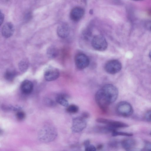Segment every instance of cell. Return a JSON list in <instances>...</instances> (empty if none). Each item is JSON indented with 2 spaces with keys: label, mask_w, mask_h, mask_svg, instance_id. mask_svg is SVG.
Wrapping results in <instances>:
<instances>
[{
  "label": "cell",
  "mask_w": 151,
  "mask_h": 151,
  "mask_svg": "<svg viewBox=\"0 0 151 151\" xmlns=\"http://www.w3.org/2000/svg\"><path fill=\"white\" fill-rule=\"evenodd\" d=\"M75 62L77 68L79 69H83L89 64L90 60L88 57L83 53L77 54L75 57Z\"/></svg>",
  "instance_id": "cell-7"
},
{
  "label": "cell",
  "mask_w": 151,
  "mask_h": 151,
  "mask_svg": "<svg viewBox=\"0 0 151 151\" xmlns=\"http://www.w3.org/2000/svg\"><path fill=\"white\" fill-rule=\"evenodd\" d=\"M86 125L87 123L85 119L81 116L76 117L73 119L71 129L73 132H80L86 128Z\"/></svg>",
  "instance_id": "cell-6"
},
{
  "label": "cell",
  "mask_w": 151,
  "mask_h": 151,
  "mask_svg": "<svg viewBox=\"0 0 151 151\" xmlns=\"http://www.w3.org/2000/svg\"><path fill=\"white\" fill-rule=\"evenodd\" d=\"M29 65V62L26 59H24L21 60L18 64V68L22 72H25L27 69Z\"/></svg>",
  "instance_id": "cell-17"
},
{
  "label": "cell",
  "mask_w": 151,
  "mask_h": 151,
  "mask_svg": "<svg viewBox=\"0 0 151 151\" xmlns=\"http://www.w3.org/2000/svg\"><path fill=\"white\" fill-rule=\"evenodd\" d=\"M145 117L147 121L151 122V110L148 111L146 113Z\"/></svg>",
  "instance_id": "cell-25"
},
{
  "label": "cell",
  "mask_w": 151,
  "mask_h": 151,
  "mask_svg": "<svg viewBox=\"0 0 151 151\" xmlns=\"http://www.w3.org/2000/svg\"><path fill=\"white\" fill-rule=\"evenodd\" d=\"M149 56L150 58V59L151 60V50H150V52L149 53Z\"/></svg>",
  "instance_id": "cell-30"
},
{
  "label": "cell",
  "mask_w": 151,
  "mask_h": 151,
  "mask_svg": "<svg viewBox=\"0 0 151 151\" xmlns=\"http://www.w3.org/2000/svg\"><path fill=\"white\" fill-rule=\"evenodd\" d=\"M90 116V114L89 113L87 112H83L81 115V117L85 119L88 118Z\"/></svg>",
  "instance_id": "cell-26"
},
{
  "label": "cell",
  "mask_w": 151,
  "mask_h": 151,
  "mask_svg": "<svg viewBox=\"0 0 151 151\" xmlns=\"http://www.w3.org/2000/svg\"><path fill=\"white\" fill-rule=\"evenodd\" d=\"M85 147V151H96V148L93 145L90 144Z\"/></svg>",
  "instance_id": "cell-23"
},
{
  "label": "cell",
  "mask_w": 151,
  "mask_h": 151,
  "mask_svg": "<svg viewBox=\"0 0 151 151\" xmlns=\"http://www.w3.org/2000/svg\"><path fill=\"white\" fill-rule=\"evenodd\" d=\"M112 135L113 136H116L119 135L131 136L132 135V134L128 133L118 132L115 130L112 133Z\"/></svg>",
  "instance_id": "cell-21"
},
{
  "label": "cell",
  "mask_w": 151,
  "mask_h": 151,
  "mask_svg": "<svg viewBox=\"0 0 151 151\" xmlns=\"http://www.w3.org/2000/svg\"><path fill=\"white\" fill-rule=\"evenodd\" d=\"M91 45L95 50L99 51L105 50L107 47V43L104 37L101 35L95 36L91 41Z\"/></svg>",
  "instance_id": "cell-4"
},
{
  "label": "cell",
  "mask_w": 151,
  "mask_h": 151,
  "mask_svg": "<svg viewBox=\"0 0 151 151\" xmlns=\"http://www.w3.org/2000/svg\"><path fill=\"white\" fill-rule=\"evenodd\" d=\"M59 75V72L57 68L50 66L45 70L44 73V78L47 81H52L57 79Z\"/></svg>",
  "instance_id": "cell-9"
},
{
  "label": "cell",
  "mask_w": 151,
  "mask_h": 151,
  "mask_svg": "<svg viewBox=\"0 0 151 151\" xmlns=\"http://www.w3.org/2000/svg\"><path fill=\"white\" fill-rule=\"evenodd\" d=\"M33 88L32 83L28 80L23 81L21 86V89L24 94H29L31 93Z\"/></svg>",
  "instance_id": "cell-15"
},
{
  "label": "cell",
  "mask_w": 151,
  "mask_h": 151,
  "mask_svg": "<svg viewBox=\"0 0 151 151\" xmlns=\"http://www.w3.org/2000/svg\"><path fill=\"white\" fill-rule=\"evenodd\" d=\"M90 144V141L88 140H86L84 142V146L88 145V144Z\"/></svg>",
  "instance_id": "cell-29"
},
{
  "label": "cell",
  "mask_w": 151,
  "mask_h": 151,
  "mask_svg": "<svg viewBox=\"0 0 151 151\" xmlns=\"http://www.w3.org/2000/svg\"><path fill=\"white\" fill-rule=\"evenodd\" d=\"M16 75V72L14 70L12 69L7 70L4 74V78L8 81H12Z\"/></svg>",
  "instance_id": "cell-19"
},
{
  "label": "cell",
  "mask_w": 151,
  "mask_h": 151,
  "mask_svg": "<svg viewBox=\"0 0 151 151\" xmlns=\"http://www.w3.org/2000/svg\"><path fill=\"white\" fill-rule=\"evenodd\" d=\"M94 131L97 133L102 134H107L112 133L116 130V129L109 126H95L93 129Z\"/></svg>",
  "instance_id": "cell-14"
},
{
  "label": "cell",
  "mask_w": 151,
  "mask_h": 151,
  "mask_svg": "<svg viewBox=\"0 0 151 151\" xmlns=\"http://www.w3.org/2000/svg\"><path fill=\"white\" fill-rule=\"evenodd\" d=\"M17 119L19 120L23 119L25 117V114L24 112L22 111L17 112L16 115Z\"/></svg>",
  "instance_id": "cell-22"
},
{
  "label": "cell",
  "mask_w": 151,
  "mask_h": 151,
  "mask_svg": "<svg viewBox=\"0 0 151 151\" xmlns=\"http://www.w3.org/2000/svg\"><path fill=\"white\" fill-rule=\"evenodd\" d=\"M58 53L57 48L54 46H51L48 48L46 51V54L50 58H54L56 57Z\"/></svg>",
  "instance_id": "cell-16"
},
{
  "label": "cell",
  "mask_w": 151,
  "mask_h": 151,
  "mask_svg": "<svg viewBox=\"0 0 151 151\" xmlns=\"http://www.w3.org/2000/svg\"><path fill=\"white\" fill-rule=\"evenodd\" d=\"M104 146L102 144H99L96 147V149L99 150H101L103 148Z\"/></svg>",
  "instance_id": "cell-28"
},
{
  "label": "cell",
  "mask_w": 151,
  "mask_h": 151,
  "mask_svg": "<svg viewBox=\"0 0 151 151\" xmlns=\"http://www.w3.org/2000/svg\"><path fill=\"white\" fill-rule=\"evenodd\" d=\"M116 110L119 115L124 117L130 116L133 112V109L131 105L126 101L119 102L117 104Z\"/></svg>",
  "instance_id": "cell-3"
},
{
  "label": "cell",
  "mask_w": 151,
  "mask_h": 151,
  "mask_svg": "<svg viewBox=\"0 0 151 151\" xmlns=\"http://www.w3.org/2000/svg\"><path fill=\"white\" fill-rule=\"evenodd\" d=\"M4 14L1 12H0V24H1L3 22V21L4 19Z\"/></svg>",
  "instance_id": "cell-27"
},
{
  "label": "cell",
  "mask_w": 151,
  "mask_h": 151,
  "mask_svg": "<svg viewBox=\"0 0 151 151\" xmlns=\"http://www.w3.org/2000/svg\"><path fill=\"white\" fill-rule=\"evenodd\" d=\"M117 88L111 84L104 86L96 93L95 99L99 107L103 111H106L109 106L114 102L118 95Z\"/></svg>",
  "instance_id": "cell-1"
},
{
  "label": "cell",
  "mask_w": 151,
  "mask_h": 151,
  "mask_svg": "<svg viewBox=\"0 0 151 151\" xmlns=\"http://www.w3.org/2000/svg\"><path fill=\"white\" fill-rule=\"evenodd\" d=\"M84 13L83 8L80 7H76L73 8L70 13L71 19L74 21H78L81 19Z\"/></svg>",
  "instance_id": "cell-10"
},
{
  "label": "cell",
  "mask_w": 151,
  "mask_h": 151,
  "mask_svg": "<svg viewBox=\"0 0 151 151\" xmlns=\"http://www.w3.org/2000/svg\"><path fill=\"white\" fill-rule=\"evenodd\" d=\"M141 151H151V143L146 142L144 148Z\"/></svg>",
  "instance_id": "cell-24"
},
{
  "label": "cell",
  "mask_w": 151,
  "mask_h": 151,
  "mask_svg": "<svg viewBox=\"0 0 151 151\" xmlns=\"http://www.w3.org/2000/svg\"><path fill=\"white\" fill-rule=\"evenodd\" d=\"M66 110L67 112L71 114H75L79 110L78 107L75 104L69 105L67 108Z\"/></svg>",
  "instance_id": "cell-20"
},
{
  "label": "cell",
  "mask_w": 151,
  "mask_h": 151,
  "mask_svg": "<svg viewBox=\"0 0 151 151\" xmlns=\"http://www.w3.org/2000/svg\"><path fill=\"white\" fill-rule=\"evenodd\" d=\"M96 121L98 122L106 124L116 129L128 127V125L123 122L109 119L99 118L97 119Z\"/></svg>",
  "instance_id": "cell-8"
},
{
  "label": "cell",
  "mask_w": 151,
  "mask_h": 151,
  "mask_svg": "<svg viewBox=\"0 0 151 151\" xmlns=\"http://www.w3.org/2000/svg\"><path fill=\"white\" fill-rule=\"evenodd\" d=\"M121 144L126 151H137L135 148L136 142L133 139L124 140L122 142Z\"/></svg>",
  "instance_id": "cell-13"
},
{
  "label": "cell",
  "mask_w": 151,
  "mask_h": 151,
  "mask_svg": "<svg viewBox=\"0 0 151 151\" xmlns=\"http://www.w3.org/2000/svg\"><path fill=\"white\" fill-rule=\"evenodd\" d=\"M56 100L58 103L64 106L67 107L69 106L68 102L63 95L60 94L58 96Z\"/></svg>",
  "instance_id": "cell-18"
},
{
  "label": "cell",
  "mask_w": 151,
  "mask_h": 151,
  "mask_svg": "<svg viewBox=\"0 0 151 151\" xmlns=\"http://www.w3.org/2000/svg\"><path fill=\"white\" fill-rule=\"evenodd\" d=\"M14 27L13 24L10 22H8L4 24L2 27L1 33L3 37L9 38L13 34Z\"/></svg>",
  "instance_id": "cell-12"
},
{
  "label": "cell",
  "mask_w": 151,
  "mask_h": 151,
  "mask_svg": "<svg viewBox=\"0 0 151 151\" xmlns=\"http://www.w3.org/2000/svg\"><path fill=\"white\" fill-rule=\"evenodd\" d=\"M70 32L68 24L63 23L60 24L57 27V32L58 36L61 38H65L69 35Z\"/></svg>",
  "instance_id": "cell-11"
},
{
  "label": "cell",
  "mask_w": 151,
  "mask_h": 151,
  "mask_svg": "<svg viewBox=\"0 0 151 151\" xmlns=\"http://www.w3.org/2000/svg\"><path fill=\"white\" fill-rule=\"evenodd\" d=\"M57 135L56 131L51 127H45L39 132L38 138L41 141L48 142L54 140Z\"/></svg>",
  "instance_id": "cell-2"
},
{
  "label": "cell",
  "mask_w": 151,
  "mask_h": 151,
  "mask_svg": "<svg viewBox=\"0 0 151 151\" xmlns=\"http://www.w3.org/2000/svg\"><path fill=\"white\" fill-rule=\"evenodd\" d=\"M150 134L151 135V132L150 133Z\"/></svg>",
  "instance_id": "cell-31"
},
{
  "label": "cell",
  "mask_w": 151,
  "mask_h": 151,
  "mask_svg": "<svg viewBox=\"0 0 151 151\" xmlns=\"http://www.w3.org/2000/svg\"><path fill=\"white\" fill-rule=\"evenodd\" d=\"M150 29H151V27Z\"/></svg>",
  "instance_id": "cell-32"
},
{
  "label": "cell",
  "mask_w": 151,
  "mask_h": 151,
  "mask_svg": "<svg viewBox=\"0 0 151 151\" xmlns=\"http://www.w3.org/2000/svg\"><path fill=\"white\" fill-rule=\"evenodd\" d=\"M122 65L118 60H113L108 61L104 66L105 70L108 73L111 74H115L119 72L121 69Z\"/></svg>",
  "instance_id": "cell-5"
}]
</instances>
